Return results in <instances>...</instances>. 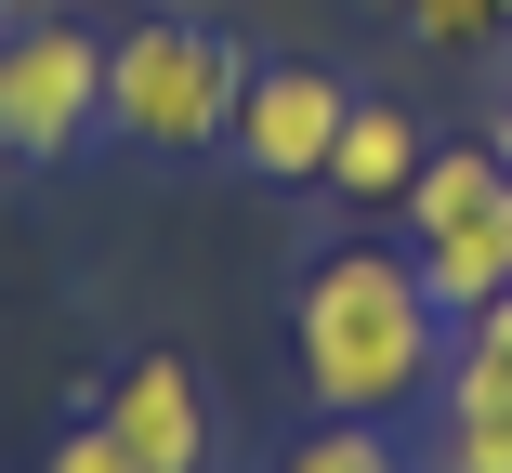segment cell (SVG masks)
I'll return each instance as SVG.
<instances>
[{
  "label": "cell",
  "mask_w": 512,
  "mask_h": 473,
  "mask_svg": "<svg viewBox=\"0 0 512 473\" xmlns=\"http://www.w3.org/2000/svg\"><path fill=\"white\" fill-rule=\"evenodd\" d=\"M0 27H14V14H0Z\"/></svg>",
  "instance_id": "cell-14"
},
{
  "label": "cell",
  "mask_w": 512,
  "mask_h": 473,
  "mask_svg": "<svg viewBox=\"0 0 512 473\" xmlns=\"http://www.w3.org/2000/svg\"><path fill=\"white\" fill-rule=\"evenodd\" d=\"M53 473H145V460H132V447H119L106 421H92V408H79V421L53 434Z\"/></svg>",
  "instance_id": "cell-11"
},
{
  "label": "cell",
  "mask_w": 512,
  "mask_h": 473,
  "mask_svg": "<svg viewBox=\"0 0 512 473\" xmlns=\"http://www.w3.org/2000/svg\"><path fill=\"white\" fill-rule=\"evenodd\" d=\"M106 132V40L79 14H14L0 27V171H53Z\"/></svg>",
  "instance_id": "cell-4"
},
{
  "label": "cell",
  "mask_w": 512,
  "mask_h": 473,
  "mask_svg": "<svg viewBox=\"0 0 512 473\" xmlns=\"http://www.w3.org/2000/svg\"><path fill=\"white\" fill-rule=\"evenodd\" d=\"M407 250H421L447 316L499 303L512 290V158L499 145H434L421 184H407Z\"/></svg>",
  "instance_id": "cell-3"
},
{
  "label": "cell",
  "mask_w": 512,
  "mask_h": 473,
  "mask_svg": "<svg viewBox=\"0 0 512 473\" xmlns=\"http://www.w3.org/2000/svg\"><path fill=\"white\" fill-rule=\"evenodd\" d=\"M421 119L394 106V92H355V119H342V145H329V184L355 211H407V184H421Z\"/></svg>",
  "instance_id": "cell-8"
},
{
  "label": "cell",
  "mask_w": 512,
  "mask_h": 473,
  "mask_svg": "<svg viewBox=\"0 0 512 473\" xmlns=\"http://www.w3.org/2000/svg\"><path fill=\"white\" fill-rule=\"evenodd\" d=\"M237 92H250V40L211 14H145L106 40V132L132 158H211L237 132Z\"/></svg>",
  "instance_id": "cell-2"
},
{
  "label": "cell",
  "mask_w": 512,
  "mask_h": 473,
  "mask_svg": "<svg viewBox=\"0 0 512 473\" xmlns=\"http://www.w3.org/2000/svg\"><path fill=\"white\" fill-rule=\"evenodd\" d=\"M342 119H355V79L342 66H302V53H276V66H250V92H237V171H263V184H329V145H342Z\"/></svg>",
  "instance_id": "cell-5"
},
{
  "label": "cell",
  "mask_w": 512,
  "mask_h": 473,
  "mask_svg": "<svg viewBox=\"0 0 512 473\" xmlns=\"http://www.w3.org/2000/svg\"><path fill=\"white\" fill-rule=\"evenodd\" d=\"M92 421H106L145 473H211V395H197V368H184V355H158V342L106 368Z\"/></svg>",
  "instance_id": "cell-7"
},
{
  "label": "cell",
  "mask_w": 512,
  "mask_h": 473,
  "mask_svg": "<svg viewBox=\"0 0 512 473\" xmlns=\"http://www.w3.org/2000/svg\"><path fill=\"white\" fill-rule=\"evenodd\" d=\"M276 473H407V460L381 447V421H316V434H302Z\"/></svg>",
  "instance_id": "cell-10"
},
{
  "label": "cell",
  "mask_w": 512,
  "mask_h": 473,
  "mask_svg": "<svg viewBox=\"0 0 512 473\" xmlns=\"http://www.w3.org/2000/svg\"><path fill=\"white\" fill-rule=\"evenodd\" d=\"M407 27H421L434 53H499L512 40V0H394Z\"/></svg>",
  "instance_id": "cell-9"
},
{
  "label": "cell",
  "mask_w": 512,
  "mask_h": 473,
  "mask_svg": "<svg viewBox=\"0 0 512 473\" xmlns=\"http://www.w3.org/2000/svg\"><path fill=\"white\" fill-rule=\"evenodd\" d=\"M486 145H499V158H512V92H499V119H486Z\"/></svg>",
  "instance_id": "cell-12"
},
{
  "label": "cell",
  "mask_w": 512,
  "mask_h": 473,
  "mask_svg": "<svg viewBox=\"0 0 512 473\" xmlns=\"http://www.w3.org/2000/svg\"><path fill=\"white\" fill-rule=\"evenodd\" d=\"M0 14H79V0H0Z\"/></svg>",
  "instance_id": "cell-13"
},
{
  "label": "cell",
  "mask_w": 512,
  "mask_h": 473,
  "mask_svg": "<svg viewBox=\"0 0 512 473\" xmlns=\"http://www.w3.org/2000/svg\"><path fill=\"white\" fill-rule=\"evenodd\" d=\"M447 434H434V473H512V290L473 303L447 329V382H434Z\"/></svg>",
  "instance_id": "cell-6"
},
{
  "label": "cell",
  "mask_w": 512,
  "mask_h": 473,
  "mask_svg": "<svg viewBox=\"0 0 512 473\" xmlns=\"http://www.w3.org/2000/svg\"><path fill=\"white\" fill-rule=\"evenodd\" d=\"M447 303L421 250H329L289 303V342H302V382H316L329 421H394L447 382Z\"/></svg>",
  "instance_id": "cell-1"
}]
</instances>
